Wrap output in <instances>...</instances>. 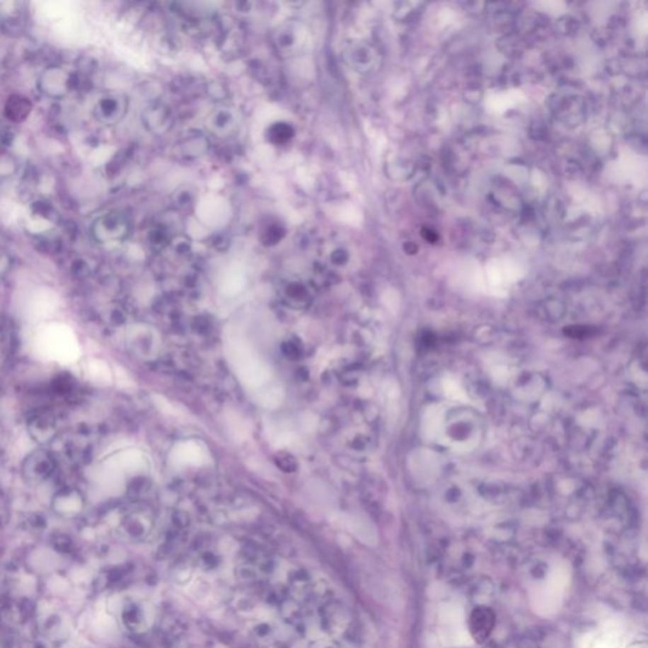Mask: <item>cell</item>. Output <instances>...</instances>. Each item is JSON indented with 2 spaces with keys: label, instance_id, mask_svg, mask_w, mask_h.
<instances>
[{
  "label": "cell",
  "instance_id": "9",
  "mask_svg": "<svg viewBox=\"0 0 648 648\" xmlns=\"http://www.w3.org/2000/svg\"><path fill=\"white\" fill-rule=\"evenodd\" d=\"M32 103L28 98L19 94H13L6 99L4 115L14 123H21L30 117Z\"/></svg>",
  "mask_w": 648,
  "mask_h": 648
},
{
  "label": "cell",
  "instance_id": "10",
  "mask_svg": "<svg viewBox=\"0 0 648 648\" xmlns=\"http://www.w3.org/2000/svg\"><path fill=\"white\" fill-rule=\"evenodd\" d=\"M209 149L208 139L202 133H192L180 141L178 150L185 158H197L203 156Z\"/></svg>",
  "mask_w": 648,
  "mask_h": 648
},
{
  "label": "cell",
  "instance_id": "3",
  "mask_svg": "<svg viewBox=\"0 0 648 648\" xmlns=\"http://www.w3.org/2000/svg\"><path fill=\"white\" fill-rule=\"evenodd\" d=\"M205 125L212 134L219 139H226L237 131L240 126V117L236 109L223 105L210 112Z\"/></svg>",
  "mask_w": 648,
  "mask_h": 648
},
{
  "label": "cell",
  "instance_id": "12",
  "mask_svg": "<svg viewBox=\"0 0 648 648\" xmlns=\"http://www.w3.org/2000/svg\"><path fill=\"white\" fill-rule=\"evenodd\" d=\"M52 470V463L51 458L45 455V453H36L30 457V460L25 463V474H30L32 479H45Z\"/></svg>",
  "mask_w": 648,
  "mask_h": 648
},
{
  "label": "cell",
  "instance_id": "8",
  "mask_svg": "<svg viewBox=\"0 0 648 648\" xmlns=\"http://www.w3.org/2000/svg\"><path fill=\"white\" fill-rule=\"evenodd\" d=\"M204 460V450L194 441L181 442L171 452V461L178 466H200Z\"/></svg>",
  "mask_w": 648,
  "mask_h": 648
},
{
  "label": "cell",
  "instance_id": "4",
  "mask_svg": "<svg viewBox=\"0 0 648 648\" xmlns=\"http://www.w3.org/2000/svg\"><path fill=\"white\" fill-rule=\"evenodd\" d=\"M142 120L146 129L151 133L163 134L174 125V115L166 103L154 102L144 109Z\"/></svg>",
  "mask_w": 648,
  "mask_h": 648
},
{
  "label": "cell",
  "instance_id": "1",
  "mask_svg": "<svg viewBox=\"0 0 648 648\" xmlns=\"http://www.w3.org/2000/svg\"><path fill=\"white\" fill-rule=\"evenodd\" d=\"M228 357L241 381L248 388H261L270 381V367L246 343H229Z\"/></svg>",
  "mask_w": 648,
  "mask_h": 648
},
{
  "label": "cell",
  "instance_id": "5",
  "mask_svg": "<svg viewBox=\"0 0 648 648\" xmlns=\"http://www.w3.org/2000/svg\"><path fill=\"white\" fill-rule=\"evenodd\" d=\"M129 232V222L122 213H108L96 224V236L100 241H118Z\"/></svg>",
  "mask_w": 648,
  "mask_h": 648
},
{
  "label": "cell",
  "instance_id": "7",
  "mask_svg": "<svg viewBox=\"0 0 648 648\" xmlns=\"http://www.w3.org/2000/svg\"><path fill=\"white\" fill-rule=\"evenodd\" d=\"M126 99L118 94H109L99 100L96 108V115L103 123L113 125L120 122L126 115Z\"/></svg>",
  "mask_w": 648,
  "mask_h": 648
},
{
  "label": "cell",
  "instance_id": "11",
  "mask_svg": "<svg viewBox=\"0 0 648 648\" xmlns=\"http://www.w3.org/2000/svg\"><path fill=\"white\" fill-rule=\"evenodd\" d=\"M294 136V127L287 122H275L266 129V139L277 146L289 144Z\"/></svg>",
  "mask_w": 648,
  "mask_h": 648
},
{
  "label": "cell",
  "instance_id": "6",
  "mask_svg": "<svg viewBox=\"0 0 648 648\" xmlns=\"http://www.w3.org/2000/svg\"><path fill=\"white\" fill-rule=\"evenodd\" d=\"M497 617L492 609L487 606H478L470 614L468 630L476 643H484L492 636L495 628Z\"/></svg>",
  "mask_w": 648,
  "mask_h": 648
},
{
  "label": "cell",
  "instance_id": "2",
  "mask_svg": "<svg viewBox=\"0 0 648 648\" xmlns=\"http://www.w3.org/2000/svg\"><path fill=\"white\" fill-rule=\"evenodd\" d=\"M309 41V32L299 22L290 21L274 30L272 42L277 51L285 56H293L304 50Z\"/></svg>",
  "mask_w": 648,
  "mask_h": 648
}]
</instances>
